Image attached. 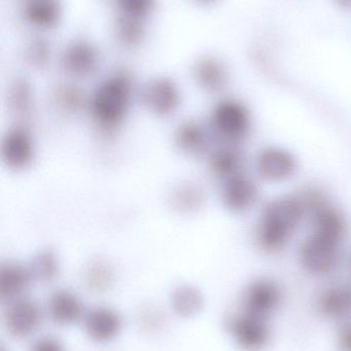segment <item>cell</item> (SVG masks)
I'll return each instance as SVG.
<instances>
[{
	"instance_id": "cell-1",
	"label": "cell",
	"mask_w": 351,
	"mask_h": 351,
	"mask_svg": "<svg viewBox=\"0 0 351 351\" xmlns=\"http://www.w3.org/2000/svg\"><path fill=\"white\" fill-rule=\"evenodd\" d=\"M138 86L129 70L117 68L104 76L88 96L86 112L93 127L105 137H111L125 125Z\"/></svg>"
},
{
	"instance_id": "cell-2",
	"label": "cell",
	"mask_w": 351,
	"mask_h": 351,
	"mask_svg": "<svg viewBox=\"0 0 351 351\" xmlns=\"http://www.w3.org/2000/svg\"><path fill=\"white\" fill-rule=\"evenodd\" d=\"M307 215L301 194L275 198L264 206L256 239L260 249L267 254L284 250Z\"/></svg>"
},
{
	"instance_id": "cell-3",
	"label": "cell",
	"mask_w": 351,
	"mask_h": 351,
	"mask_svg": "<svg viewBox=\"0 0 351 351\" xmlns=\"http://www.w3.org/2000/svg\"><path fill=\"white\" fill-rule=\"evenodd\" d=\"M103 63L102 51L96 41L78 35L66 41L58 53L60 69L73 82L88 80L98 73Z\"/></svg>"
},
{
	"instance_id": "cell-4",
	"label": "cell",
	"mask_w": 351,
	"mask_h": 351,
	"mask_svg": "<svg viewBox=\"0 0 351 351\" xmlns=\"http://www.w3.org/2000/svg\"><path fill=\"white\" fill-rule=\"evenodd\" d=\"M341 241L313 231L299 247L301 266L313 276H331L341 262Z\"/></svg>"
},
{
	"instance_id": "cell-5",
	"label": "cell",
	"mask_w": 351,
	"mask_h": 351,
	"mask_svg": "<svg viewBox=\"0 0 351 351\" xmlns=\"http://www.w3.org/2000/svg\"><path fill=\"white\" fill-rule=\"evenodd\" d=\"M208 125L214 137L235 145L245 140L251 132V112L240 101L223 99L212 108Z\"/></svg>"
},
{
	"instance_id": "cell-6",
	"label": "cell",
	"mask_w": 351,
	"mask_h": 351,
	"mask_svg": "<svg viewBox=\"0 0 351 351\" xmlns=\"http://www.w3.org/2000/svg\"><path fill=\"white\" fill-rule=\"evenodd\" d=\"M137 99L152 117L169 119L183 104V90L174 78L156 75L138 88Z\"/></svg>"
},
{
	"instance_id": "cell-7",
	"label": "cell",
	"mask_w": 351,
	"mask_h": 351,
	"mask_svg": "<svg viewBox=\"0 0 351 351\" xmlns=\"http://www.w3.org/2000/svg\"><path fill=\"white\" fill-rule=\"evenodd\" d=\"M226 328L231 339L241 351H264L271 343L269 319L242 309L229 315Z\"/></svg>"
},
{
	"instance_id": "cell-8",
	"label": "cell",
	"mask_w": 351,
	"mask_h": 351,
	"mask_svg": "<svg viewBox=\"0 0 351 351\" xmlns=\"http://www.w3.org/2000/svg\"><path fill=\"white\" fill-rule=\"evenodd\" d=\"M37 145L32 132L22 123L6 130L0 143L2 165L14 173L29 170L34 164Z\"/></svg>"
},
{
	"instance_id": "cell-9",
	"label": "cell",
	"mask_w": 351,
	"mask_h": 351,
	"mask_svg": "<svg viewBox=\"0 0 351 351\" xmlns=\"http://www.w3.org/2000/svg\"><path fill=\"white\" fill-rule=\"evenodd\" d=\"M214 136L210 125L195 119L181 121L172 134L173 146L183 156L191 158L208 156L212 152Z\"/></svg>"
},
{
	"instance_id": "cell-10",
	"label": "cell",
	"mask_w": 351,
	"mask_h": 351,
	"mask_svg": "<svg viewBox=\"0 0 351 351\" xmlns=\"http://www.w3.org/2000/svg\"><path fill=\"white\" fill-rule=\"evenodd\" d=\"M282 291L271 278L253 280L243 291L241 309L251 315L269 319L280 309Z\"/></svg>"
},
{
	"instance_id": "cell-11",
	"label": "cell",
	"mask_w": 351,
	"mask_h": 351,
	"mask_svg": "<svg viewBox=\"0 0 351 351\" xmlns=\"http://www.w3.org/2000/svg\"><path fill=\"white\" fill-rule=\"evenodd\" d=\"M20 14L33 32L47 34L61 26L65 6L63 0H22Z\"/></svg>"
},
{
	"instance_id": "cell-12",
	"label": "cell",
	"mask_w": 351,
	"mask_h": 351,
	"mask_svg": "<svg viewBox=\"0 0 351 351\" xmlns=\"http://www.w3.org/2000/svg\"><path fill=\"white\" fill-rule=\"evenodd\" d=\"M43 311L38 303L26 296L8 304L5 327L8 333L16 339L32 336L43 324Z\"/></svg>"
},
{
	"instance_id": "cell-13",
	"label": "cell",
	"mask_w": 351,
	"mask_h": 351,
	"mask_svg": "<svg viewBox=\"0 0 351 351\" xmlns=\"http://www.w3.org/2000/svg\"><path fill=\"white\" fill-rule=\"evenodd\" d=\"M190 76L193 84L207 94L223 92L230 80L226 64L220 58L212 55L196 58L190 66Z\"/></svg>"
},
{
	"instance_id": "cell-14",
	"label": "cell",
	"mask_w": 351,
	"mask_h": 351,
	"mask_svg": "<svg viewBox=\"0 0 351 351\" xmlns=\"http://www.w3.org/2000/svg\"><path fill=\"white\" fill-rule=\"evenodd\" d=\"M259 195L255 180L245 172L222 182L220 200L224 208L233 214H243L253 208Z\"/></svg>"
},
{
	"instance_id": "cell-15",
	"label": "cell",
	"mask_w": 351,
	"mask_h": 351,
	"mask_svg": "<svg viewBox=\"0 0 351 351\" xmlns=\"http://www.w3.org/2000/svg\"><path fill=\"white\" fill-rule=\"evenodd\" d=\"M298 162L294 154L284 148H264L256 158L258 175L272 183L286 181L296 174Z\"/></svg>"
},
{
	"instance_id": "cell-16",
	"label": "cell",
	"mask_w": 351,
	"mask_h": 351,
	"mask_svg": "<svg viewBox=\"0 0 351 351\" xmlns=\"http://www.w3.org/2000/svg\"><path fill=\"white\" fill-rule=\"evenodd\" d=\"M317 313L330 321L351 319V282H334L326 287L315 300Z\"/></svg>"
},
{
	"instance_id": "cell-17",
	"label": "cell",
	"mask_w": 351,
	"mask_h": 351,
	"mask_svg": "<svg viewBox=\"0 0 351 351\" xmlns=\"http://www.w3.org/2000/svg\"><path fill=\"white\" fill-rule=\"evenodd\" d=\"M87 335L98 343L113 341L121 333L123 321L117 311L109 306H95L84 313Z\"/></svg>"
},
{
	"instance_id": "cell-18",
	"label": "cell",
	"mask_w": 351,
	"mask_h": 351,
	"mask_svg": "<svg viewBox=\"0 0 351 351\" xmlns=\"http://www.w3.org/2000/svg\"><path fill=\"white\" fill-rule=\"evenodd\" d=\"M33 282L28 265L16 261L4 262L0 266V299L10 304L23 298Z\"/></svg>"
},
{
	"instance_id": "cell-19",
	"label": "cell",
	"mask_w": 351,
	"mask_h": 351,
	"mask_svg": "<svg viewBox=\"0 0 351 351\" xmlns=\"http://www.w3.org/2000/svg\"><path fill=\"white\" fill-rule=\"evenodd\" d=\"M49 319L59 326H71L84 319V305L80 297L68 290L58 289L49 297L47 305Z\"/></svg>"
},
{
	"instance_id": "cell-20",
	"label": "cell",
	"mask_w": 351,
	"mask_h": 351,
	"mask_svg": "<svg viewBox=\"0 0 351 351\" xmlns=\"http://www.w3.org/2000/svg\"><path fill=\"white\" fill-rule=\"evenodd\" d=\"M169 208L181 215H192L203 208L205 192L193 181H181L171 187L167 197Z\"/></svg>"
},
{
	"instance_id": "cell-21",
	"label": "cell",
	"mask_w": 351,
	"mask_h": 351,
	"mask_svg": "<svg viewBox=\"0 0 351 351\" xmlns=\"http://www.w3.org/2000/svg\"><path fill=\"white\" fill-rule=\"evenodd\" d=\"M245 165V154L231 144L212 150L208 156L210 174L220 182L243 173Z\"/></svg>"
},
{
	"instance_id": "cell-22",
	"label": "cell",
	"mask_w": 351,
	"mask_h": 351,
	"mask_svg": "<svg viewBox=\"0 0 351 351\" xmlns=\"http://www.w3.org/2000/svg\"><path fill=\"white\" fill-rule=\"evenodd\" d=\"M313 231L329 235L343 241L348 234V221L340 210L329 204L328 199L309 212Z\"/></svg>"
},
{
	"instance_id": "cell-23",
	"label": "cell",
	"mask_w": 351,
	"mask_h": 351,
	"mask_svg": "<svg viewBox=\"0 0 351 351\" xmlns=\"http://www.w3.org/2000/svg\"><path fill=\"white\" fill-rule=\"evenodd\" d=\"M150 24L117 16L113 21V35L117 45L127 51L141 49L148 39Z\"/></svg>"
},
{
	"instance_id": "cell-24",
	"label": "cell",
	"mask_w": 351,
	"mask_h": 351,
	"mask_svg": "<svg viewBox=\"0 0 351 351\" xmlns=\"http://www.w3.org/2000/svg\"><path fill=\"white\" fill-rule=\"evenodd\" d=\"M204 297L201 291L191 285L177 287L170 295V306L181 317H193L203 308Z\"/></svg>"
},
{
	"instance_id": "cell-25",
	"label": "cell",
	"mask_w": 351,
	"mask_h": 351,
	"mask_svg": "<svg viewBox=\"0 0 351 351\" xmlns=\"http://www.w3.org/2000/svg\"><path fill=\"white\" fill-rule=\"evenodd\" d=\"M23 56L25 62L33 69H45L53 61V45L47 34L34 33L25 45Z\"/></svg>"
},
{
	"instance_id": "cell-26",
	"label": "cell",
	"mask_w": 351,
	"mask_h": 351,
	"mask_svg": "<svg viewBox=\"0 0 351 351\" xmlns=\"http://www.w3.org/2000/svg\"><path fill=\"white\" fill-rule=\"evenodd\" d=\"M29 270L34 282L49 284L59 276L60 260L52 250L37 252L28 264Z\"/></svg>"
},
{
	"instance_id": "cell-27",
	"label": "cell",
	"mask_w": 351,
	"mask_h": 351,
	"mask_svg": "<svg viewBox=\"0 0 351 351\" xmlns=\"http://www.w3.org/2000/svg\"><path fill=\"white\" fill-rule=\"evenodd\" d=\"M74 82L71 80V82L59 84L54 90V103L66 114L86 111L88 96Z\"/></svg>"
},
{
	"instance_id": "cell-28",
	"label": "cell",
	"mask_w": 351,
	"mask_h": 351,
	"mask_svg": "<svg viewBox=\"0 0 351 351\" xmlns=\"http://www.w3.org/2000/svg\"><path fill=\"white\" fill-rule=\"evenodd\" d=\"M115 14L150 24L157 14L159 0H111Z\"/></svg>"
},
{
	"instance_id": "cell-29",
	"label": "cell",
	"mask_w": 351,
	"mask_h": 351,
	"mask_svg": "<svg viewBox=\"0 0 351 351\" xmlns=\"http://www.w3.org/2000/svg\"><path fill=\"white\" fill-rule=\"evenodd\" d=\"M84 280L91 290L103 292L109 290L115 282V270L105 260H95L87 267Z\"/></svg>"
},
{
	"instance_id": "cell-30",
	"label": "cell",
	"mask_w": 351,
	"mask_h": 351,
	"mask_svg": "<svg viewBox=\"0 0 351 351\" xmlns=\"http://www.w3.org/2000/svg\"><path fill=\"white\" fill-rule=\"evenodd\" d=\"M33 90L29 80L16 77L8 90V104L18 114H26L32 106Z\"/></svg>"
},
{
	"instance_id": "cell-31",
	"label": "cell",
	"mask_w": 351,
	"mask_h": 351,
	"mask_svg": "<svg viewBox=\"0 0 351 351\" xmlns=\"http://www.w3.org/2000/svg\"><path fill=\"white\" fill-rule=\"evenodd\" d=\"M29 351H67L64 344L53 336H43L33 342Z\"/></svg>"
},
{
	"instance_id": "cell-32",
	"label": "cell",
	"mask_w": 351,
	"mask_h": 351,
	"mask_svg": "<svg viewBox=\"0 0 351 351\" xmlns=\"http://www.w3.org/2000/svg\"><path fill=\"white\" fill-rule=\"evenodd\" d=\"M336 339L340 350L351 351V319L339 324Z\"/></svg>"
},
{
	"instance_id": "cell-33",
	"label": "cell",
	"mask_w": 351,
	"mask_h": 351,
	"mask_svg": "<svg viewBox=\"0 0 351 351\" xmlns=\"http://www.w3.org/2000/svg\"><path fill=\"white\" fill-rule=\"evenodd\" d=\"M193 4H196L198 6H202V8H206V6H212L216 4L218 0H190Z\"/></svg>"
},
{
	"instance_id": "cell-34",
	"label": "cell",
	"mask_w": 351,
	"mask_h": 351,
	"mask_svg": "<svg viewBox=\"0 0 351 351\" xmlns=\"http://www.w3.org/2000/svg\"><path fill=\"white\" fill-rule=\"evenodd\" d=\"M335 2L344 10H351V0H335Z\"/></svg>"
},
{
	"instance_id": "cell-35",
	"label": "cell",
	"mask_w": 351,
	"mask_h": 351,
	"mask_svg": "<svg viewBox=\"0 0 351 351\" xmlns=\"http://www.w3.org/2000/svg\"><path fill=\"white\" fill-rule=\"evenodd\" d=\"M350 276H351V254H350Z\"/></svg>"
}]
</instances>
